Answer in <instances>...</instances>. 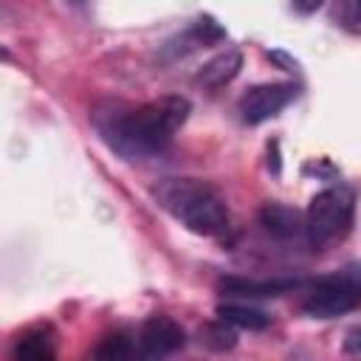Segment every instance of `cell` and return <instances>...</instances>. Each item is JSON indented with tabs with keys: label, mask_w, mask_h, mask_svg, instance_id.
<instances>
[{
	"label": "cell",
	"mask_w": 361,
	"mask_h": 361,
	"mask_svg": "<svg viewBox=\"0 0 361 361\" xmlns=\"http://www.w3.org/2000/svg\"><path fill=\"white\" fill-rule=\"evenodd\" d=\"M344 353L361 355V327H353V330L344 336Z\"/></svg>",
	"instance_id": "2e32d148"
},
{
	"label": "cell",
	"mask_w": 361,
	"mask_h": 361,
	"mask_svg": "<svg viewBox=\"0 0 361 361\" xmlns=\"http://www.w3.org/2000/svg\"><path fill=\"white\" fill-rule=\"evenodd\" d=\"M192 102L169 93L144 104L102 102L90 113V124L99 138L124 161H152L164 155L175 133L186 124Z\"/></svg>",
	"instance_id": "6da1fadb"
},
{
	"label": "cell",
	"mask_w": 361,
	"mask_h": 361,
	"mask_svg": "<svg viewBox=\"0 0 361 361\" xmlns=\"http://www.w3.org/2000/svg\"><path fill=\"white\" fill-rule=\"evenodd\" d=\"M11 361H56L54 336L48 327H28L11 347Z\"/></svg>",
	"instance_id": "7c38bea8"
},
{
	"label": "cell",
	"mask_w": 361,
	"mask_h": 361,
	"mask_svg": "<svg viewBox=\"0 0 361 361\" xmlns=\"http://www.w3.org/2000/svg\"><path fill=\"white\" fill-rule=\"evenodd\" d=\"M138 341H141V350L149 361H166L172 358L178 350H183L186 344V333L183 327L166 316V313H152L147 316L141 324H138Z\"/></svg>",
	"instance_id": "8992f818"
},
{
	"label": "cell",
	"mask_w": 361,
	"mask_h": 361,
	"mask_svg": "<svg viewBox=\"0 0 361 361\" xmlns=\"http://www.w3.org/2000/svg\"><path fill=\"white\" fill-rule=\"evenodd\" d=\"M155 203L172 214L186 231L200 237H223L231 214L226 197L200 178H164L152 189Z\"/></svg>",
	"instance_id": "7a4b0ae2"
},
{
	"label": "cell",
	"mask_w": 361,
	"mask_h": 361,
	"mask_svg": "<svg viewBox=\"0 0 361 361\" xmlns=\"http://www.w3.org/2000/svg\"><path fill=\"white\" fill-rule=\"evenodd\" d=\"M200 344L214 350V353H226V350H231L237 344V336H234L231 324L217 319V322H209V324L200 327Z\"/></svg>",
	"instance_id": "5bb4252c"
},
{
	"label": "cell",
	"mask_w": 361,
	"mask_h": 361,
	"mask_svg": "<svg viewBox=\"0 0 361 361\" xmlns=\"http://www.w3.org/2000/svg\"><path fill=\"white\" fill-rule=\"evenodd\" d=\"M271 59L282 62V65H285V71H293V68H296V62H293V59H290L288 54H282V51H274V54H271Z\"/></svg>",
	"instance_id": "e0dca14e"
},
{
	"label": "cell",
	"mask_w": 361,
	"mask_h": 361,
	"mask_svg": "<svg viewBox=\"0 0 361 361\" xmlns=\"http://www.w3.org/2000/svg\"><path fill=\"white\" fill-rule=\"evenodd\" d=\"M259 226L271 234V237H279V240H290L296 237L299 231H305V214L288 203H276V200H268L262 203L259 209Z\"/></svg>",
	"instance_id": "30bf717a"
},
{
	"label": "cell",
	"mask_w": 361,
	"mask_h": 361,
	"mask_svg": "<svg viewBox=\"0 0 361 361\" xmlns=\"http://www.w3.org/2000/svg\"><path fill=\"white\" fill-rule=\"evenodd\" d=\"M361 305V282L353 276H324L319 279L302 302V313L310 319H336L353 313Z\"/></svg>",
	"instance_id": "277c9868"
},
{
	"label": "cell",
	"mask_w": 361,
	"mask_h": 361,
	"mask_svg": "<svg viewBox=\"0 0 361 361\" xmlns=\"http://www.w3.org/2000/svg\"><path fill=\"white\" fill-rule=\"evenodd\" d=\"M296 96H299V87L293 82H262V85L248 87L240 96L237 113H240L243 124L257 127V124L279 116Z\"/></svg>",
	"instance_id": "5b68a950"
},
{
	"label": "cell",
	"mask_w": 361,
	"mask_h": 361,
	"mask_svg": "<svg viewBox=\"0 0 361 361\" xmlns=\"http://www.w3.org/2000/svg\"><path fill=\"white\" fill-rule=\"evenodd\" d=\"M93 361H149L141 350L138 333L127 327H116L104 333L93 347Z\"/></svg>",
	"instance_id": "ba28073f"
},
{
	"label": "cell",
	"mask_w": 361,
	"mask_h": 361,
	"mask_svg": "<svg viewBox=\"0 0 361 361\" xmlns=\"http://www.w3.org/2000/svg\"><path fill=\"white\" fill-rule=\"evenodd\" d=\"M302 282L299 279H285V276H274V279H245V276H223L217 282V290L226 296H279L288 290H296Z\"/></svg>",
	"instance_id": "9c48e42d"
},
{
	"label": "cell",
	"mask_w": 361,
	"mask_h": 361,
	"mask_svg": "<svg viewBox=\"0 0 361 361\" xmlns=\"http://www.w3.org/2000/svg\"><path fill=\"white\" fill-rule=\"evenodd\" d=\"M220 39H226V28L212 14H200L197 20H192L189 28H183L180 34H175L172 39L164 42L161 59L164 62H175L180 56H186V54H192L197 48H209V45H214Z\"/></svg>",
	"instance_id": "52a82bcc"
},
{
	"label": "cell",
	"mask_w": 361,
	"mask_h": 361,
	"mask_svg": "<svg viewBox=\"0 0 361 361\" xmlns=\"http://www.w3.org/2000/svg\"><path fill=\"white\" fill-rule=\"evenodd\" d=\"M290 8H293V11H299V14H310V11L322 8V3H319V0H313V3H307V6H302V3H293Z\"/></svg>",
	"instance_id": "ac0fdd59"
},
{
	"label": "cell",
	"mask_w": 361,
	"mask_h": 361,
	"mask_svg": "<svg viewBox=\"0 0 361 361\" xmlns=\"http://www.w3.org/2000/svg\"><path fill=\"white\" fill-rule=\"evenodd\" d=\"M243 68V51L237 48H226L223 54L212 56L206 65H200V71L195 73V82L209 87V90H217L223 85H228Z\"/></svg>",
	"instance_id": "8fae6325"
},
{
	"label": "cell",
	"mask_w": 361,
	"mask_h": 361,
	"mask_svg": "<svg viewBox=\"0 0 361 361\" xmlns=\"http://www.w3.org/2000/svg\"><path fill=\"white\" fill-rule=\"evenodd\" d=\"M330 17L338 28L350 34H361V0H338L330 8Z\"/></svg>",
	"instance_id": "9a60e30c"
},
{
	"label": "cell",
	"mask_w": 361,
	"mask_h": 361,
	"mask_svg": "<svg viewBox=\"0 0 361 361\" xmlns=\"http://www.w3.org/2000/svg\"><path fill=\"white\" fill-rule=\"evenodd\" d=\"M355 217V197L344 186H327L316 192L305 209V240L313 251L347 237Z\"/></svg>",
	"instance_id": "3957f363"
},
{
	"label": "cell",
	"mask_w": 361,
	"mask_h": 361,
	"mask_svg": "<svg viewBox=\"0 0 361 361\" xmlns=\"http://www.w3.org/2000/svg\"><path fill=\"white\" fill-rule=\"evenodd\" d=\"M217 319L231 324V327H240V330H265V327H271V316L265 310L234 305V302L217 305Z\"/></svg>",
	"instance_id": "4fadbf2b"
}]
</instances>
